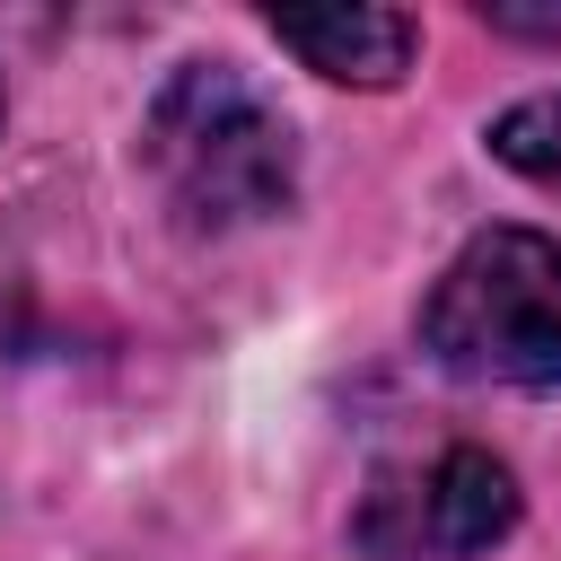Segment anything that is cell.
I'll list each match as a JSON object with an SVG mask.
<instances>
[{"label": "cell", "instance_id": "3957f363", "mask_svg": "<svg viewBox=\"0 0 561 561\" xmlns=\"http://www.w3.org/2000/svg\"><path fill=\"white\" fill-rule=\"evenodd\" d=\"M508 535H517V473L473 438L386 465L351 517V543L368 561H473Z\"/></svg>", "mask_w": 561, "mask_h": 561}, {"label": "cell", "instance_id": "277c9868", "mask_svg": "<svg viewBox=\"0 0 561 561\" xmlns=\"http://www.w3.org/2000/svg\"><path fill=\"white\" fill-rule=\"evenodd\" d=\"M263 26L280 53H298L333 88H394L421 53V18L403 9H272Z\"/></svg>", "mask_w": 561, "mask_h": 561}, {"label": "cell", "instance_id": "ba28073f", "mask_svg": "<svg viewBox=\"0 0 561 561\" xmlns=\"http://www.w3.org/2000/svg\"><path fill=\"white\" fill-rule=\"evenodd\" d=\"M0 123H9V88H0Z\"/></svg>", "mask_w": 561, "mask_h": 561}, {"label": "cell", "instance_id": "5b68a950", "mask_svg": "<svg viewBox=\"0 0 561 561\" xmlns=\"http://www.w3.org/2000/svg\"><path fill=\"white\" fill-rule=\"evenodd\" d=\"M482 140H491V158L508 175H526L535 193H561V88H535V96L500 105Z\"/></svg>", "mask_w": 561, "mask_h": 561}, {"label": "cell", "instance_id": "52a82bcc", "mask_svg": "<svg viewBox=\"0 0 561 561\" xmlns=\"http://www.w3.org/2000/svg\"><path fill=\"white\" fill-rule=\"evenodd\" d=\"M482 26H500V35H543V44H561V9H482Z\"/></svg>", "mask_w": 561, "mask_h": 561}, {"label": "cell", "instance_id": "6da1fadb", "mask_svg": "<svg viewBox=\"0 0 561 561\" xmlns=\"http://www.w3.org/2000/svg\"><path fill=\"white\" fill-rule=\"evenodd\" d=\"M140 167L184 237H237L298 202V123L237 61H184L140 114Z\"/></svg>", "mask_w": 561, "mask_h": 561}, {"label": "cell", "instance_id": "7a4b0ae2", "mask_svg": "<svg viewBox=\"0 0 561 561\" xmlns=\"http://www.w3.org/2000/svg\"><path fill=\"white\" fill-rule=\"evenodd\" d=\"M421 351L465 386H561V237L473 228L421 298Z\"/></svg>", "mask_w": 561, "mask_h": 561}, {"label": "cell", "instance_id": "8992f818", "mask_svg": "<svg viewBox=\"0 0 561 561\" xmlns=\"http://www.w3.org/2000/svg\"><path fill=\"white\" fill-rule=\"evenodd\" d=\"M18 351H26V298H18V280L0 272V377L18 368Z\"/></svg>", "mask_w": 561, "mask_h": 561}]
</instances>
